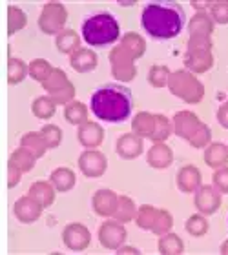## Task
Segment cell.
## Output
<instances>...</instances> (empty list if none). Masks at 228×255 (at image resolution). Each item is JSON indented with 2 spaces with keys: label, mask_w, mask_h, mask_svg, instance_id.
Listing matches in <instances>:
<instances>
[{
  "label": "cell",
  "mask_w": 228,
  "mask_h": 255,
  "mask_svg": "<svg viewBox=\"0 0 228 255\" xmlns=\"http://www.w3.org/2000/svg\"><path fill=\"white\" fill-rule=\"evenodd\" d=\"M186 15L177 2H152L143 9L141 24L144 31L157 40H170L183 31Z\"/></svg>",
  "instance_id": "obj_1"
},
{
  "label": "cell",
  "mask_w": 228,
  "mask_h": 255,
  "mask_svg": "<svg viewBox=\"0 0 228 255\" xmlns=\"http://www.w3.org/2000/svg\"><path fill=\"white\" fill-rule=\"evenodd\" d=\"M91 113L104 123H124L133 110L132 91L121 84H106L91 95Z\"/></svg>",
  "instance_id": "obj_2"
},
{
  "label": "cell",
  "mask_w": 228,
  "mask_h": 255,
  "mask_svg": "<svg viewBox=\"0 0 228 255\" xmlns=\"http://www.w3.org/2000/svg\"><path fill=\"white\" fill-rule=\"evenodd\" d=\"M121 37L119 20L112 13H97L82 22V38L93 48H106Z\"/></svg>",
  "instance_id": "obj_3"
},
{
  "label": "cell",
  "mask_w": 228,
  "mask_h": 255,
  "mask_svg": "<svg viewBox=\"0 0 228 255\" xmlns=\"http://www.w3.org/2000/svg\"><path fill=\"white\" fill-rule=\"evenodd\" d=\"M137 224L141 228L152 230L154 234L163 235L166 234L172 226V217L170 213L165 210H155L152 206H143L139 210Z\"/></svg>",
  "instance_id": "obj_4"
},
{
  "label": "cell",
  "mask_w": 228,
  "mask_h": 255,
  "mask_svg": "<svg viewBox=\"0 0 228 255\" xmlns=\"http://www.w3.org/2000/svg\"><path fill=\"white\" fill-rule=\"evenodd\" d=\"M170 90L174 95L183 97V101H186V102L190 101V99H188V91L186 90H190V93L194 95L196 102L201 101V97H203V86L199 84L192 75L185 73V71H177V73L172 75Z\"/></svg>",
  "instance_id": "obj_5"
},
{
  "label": "cell",
  "mask_w": 228,
  "mask_h": 255,
  "mask_svg": "<svg viewBox=\"0 0 228 255\" xmlns=\"http://www.w3.org/2000/svg\"><path fill=\"white\" fill-rule=\"evenodd\" d=\"M66 9H64V5L60 4H48L44 7L42 15H40V29L44 33H48V35H53V33H58L62 29L64 22H66Z\"/></svg>",
  "instance_id": "obj_6"
},
{
  "label": "cell",
  "mask_w": 228,
  "mask_h": 255,
  "mask_svg": "<svg viewBox=\"0 0 228 255\" xmlns=\"http://www.w3.org/2000/svg\"><path fill=\"white\" fill-rule=\"evenodd\" d=\"M62 239L69 250L82 252L90 246L91 235H90V232L86 230V226L75 223V224H68V226H66V230H64V234H62Z\"/></svg>",
  "instance_id": "obj_7"
},
{
  "label": "cell",
  "mask_w": 228,
  "mask_h": 255,
  "mask_svg": "<svg viewBox=\"0 0 228 255\" xmlns=\"http://www.w3.org/2000/svg\"><path fill=\"white\" fill-rule=\"evenodd\" d=\"M99 239H101L102 246H106V248H119V246L124 243L126 239V230L122 226L121 223H115V221H108L101 226L99 230Z\"/></svg>",
  "instance_id": "obj_8"
},
{
  "label": "cell",
  "mask_w": 228,
  "mask_h": 255,
  "mask_svg": "<svg viewBox=\"0 0 228 255\" xmlns=\"http://www.w3.org/2000/svg\"><path fill=\"white\" fill-rule=\"evenodd\" d=\"M80 170L84 171L86 177H101L106 171V157L99 151H84L79 160Z\"/></svg>",
  "instance_id": "obj_9"
},
{
  "label": "cell",
  "mask_w": 228,
  "mask_h": 255,
  "mask_svg": "<svg viewBox=\"0 0 228 255\" xmlns=\"http://www.w3.org/2000/svg\"><path fill=\"white\" fill-rule=\"evenodd\" d=\"M196 206L205 215H212L214 212H218V208L221 206L219 191L212 186H201L196 195Z\"/></svg>",
  "instance_id": "obj_10"
},
{
  "label": "cell",
  "mask_w": 228,
  "mask_h": 255,
  "mask_svg": "<svg viewBox=\"0 0 228 255\" xmlns=\"http://www.w3.org/2000/svg\"><path fill=\"white\" fill-rule=\"evenodd\" d=\"M40 212H42V204L35 201L33 197H22L15 206L16 217L20 219L22 223H31V221H37L38 215H40Z\"/></svg>",
  "instance_id": "obj_11"
},
{
  "label": "cell",
  "mask_w": 228,
  "mask_h": 255,
  "mask_svg": "<svg viewBox=\"0 0 228 255\" xmlns=\"http://www.w3.org/2000/svg\"><path fill=\"white\" fill-rule=\"evenodd\" d=\"M141 151H143V140L133 133L122 135L117 142V153L122 159H135L137 155H141Z\"/></svg>",
  "instance_id": "obj_12"
},
{
  "label": "cell",
  "mask_w": 228,
  "mask_h": 255,
  "mask_svg": "<svg viewBox=\"0 0 228 255\" xmlns=\"http://www.w3.org/2000/svg\"><path fill=\"white\" fill-rule=\"evenodd\" d=\"M117 206H119V199L110 190L97 191L95 197H93V208L101 215H113L117 212Z\"/></svg>",
  "instance_id": "obj_13"
},
{
  "label": "cell",
  "mask_w": 228,
  "mask_h": 255,
  "mask_svg": "<svg viewBox=\"0 0 228 255\" xmlns=\"http://www.w3.org/2000/svg\"><path fill=\"white\" fill-rule=\"evenodd\" d=\"M201 184V173L196 166H183L177 175V186L185 193H192Z\"/></svg>",
  "instance_id": "obj_14"
},
{
  "label": "cell",
  "mask_w": 228,
  "mask_h": 255,
  "mask_svg": "<svg viewBox=\"0 0 228 255\" xmlns=\"http://www.w3.org/2000/svg\"><path fill=\"white\" fill-rule=\"evenodd\" d=\"M104 131L102 128L95 123H84L82 128H79V140L80 144H84L88 148H97L102 142Z\"/></svg>",
  "instance_id": "obj_15"
},
{
  "label": "cell",
  "mask_w": 228,
  "mask_h": 255,
  "mask_svg": "<svg viewBox=\"0 0 228 255\" xmlns=\"http://www.w3.org/2000/svg\"><path fill=\"white\" fill-rule=\"evenodd\" d=\"M69 64L73 66L79 73H86V71H91L95 69L97 66V55L91 51V49H77L71 59H69Z\"/></svg>",
  "instance_id": "obj_16"
},
{
  "label": "cell",
  "mask_w": 228,
  "mask_h": 255,
  "mask_svg": "<svg viewBox=\"0 0 228 255\" xmlns=\"http://www.w3.org/2000/svg\"><path fill=\"white\" fill-rule=\"evenodd\" d=\"M148 162L154 168H166L172 164V149L163 142H157L154 148L150 149Z\"/></svg>",
  "instance_id": "obj_17"
},
{
  "label": "cell",
  "mask_w": 228,
  "mask_h": 255,
  "mask_svg": "<svg viewBox=\"0 0 228 255\" xmlns=\"http://www.w3.org/2000/svg\"><path fill=\"white\" fill-rule=\"evenodd\" d=\"M205 51V49H203ZM203 51H199V49H196V51H190L188 53V57H186V66L192 69V71H196V73H205L210 66H212V55H210V51L208 53H205L203 57H199V55L203 53Z\"/></svg>",
  "instance_id": "obj_18"
},
{
  "label": "cell",
  "mask_w": 228,
  "mask_h": 255,
  "mask_svg": "<svg viewBox=\"0 0 228 255\" xmlns=\"http://www.w3.org/2000/svg\"><path fill=\"white\" fill-rule=\"evenodd\" d=\"M51 184L58 191H69L75 186V173L69 168H57L51 173Z\"/></svg>",
  "instance_id": "obj_19"
},
{
  "label": "cell",
  "mask_w": 228,
  "mask_h": 255,
  "mask_svg": "<svg viewBox=\"0 0 228 255\" xmlns=\"http://www.w3.org/2000/svg\"><path fill=\"white\" fill-rule=\"evenodd\" d=\"M29 195L35 199L37 202H40L42 204V208H48L53 204V188L49 186L48 182H42V181H38L35 182L31 186V191H29Z\"/></svg>",
  "instance_id": "obj_20"
},
{
  "label": "cell",
  "mask_w": 228,
  "mask_h": 255,
  "mask_svg": "<svg viewBox=\"0 0 228 255\" xmlns=\"http://www.w3.org/2000/svg\"><path fill=\"white\" fill-rule=\"evenodd\" d=\"M205 160L212 168H221L228 162V148L223 144H212L205 153Z\"/></svg>",
  "instance_id": "obj_21"
},
{
  "label": "cell",
  "mask_w": 228,
  "mask_h": 255,
  "mask_svg": "<svg viewBox=\"0 0 228 255\" xmlns=\"http://www.w3.org/2000/svg\"><path fill=\"white\" fill-rule=\"evenodd\" d=\"M79 37L77 33L71 31V29H66L57 37V49L62 51V53H71L73 55L77 49H79Z\"/></svg>",
  "instance_id": "obj_22"
},
{
  "label": "cell",
  "mask_w": 228,
  "mask_h": 255,
  "mask_svg": "<svg viewBox=\"0 0 228 255\" xmlns=\"http://www.w3.org/2000/svg\"><path fill=\"white\" fill-rule=\"evenodd\" d=\"M133 129L139 133V135H144V137H152L155 131V115H150V113H139L135 121H133Z\"/></svg>",
  "instance_id": "obj_23"
},
{
  "label": "cell",
  "mask_w": 228,
  "mask_h": 255,
  "mask_svg": "<svg viewBox=\"0 0 228 255\" xmlns=\"http://www.w3.org/2000/svg\"><path fill=\"white\" fill-rule=\"evenodd\" d=\"M88 117V110L82 102H71L66 108V121L71 124H84Z\"/></svg>",
  "instance_id": "obj_24"
},
{
  "label": "cell",
  "mask_w": 228,
  "mask_h": 255,
  "mask_svg": "<svg viewBox=\"0 0 228 255\" xmlns=\"http://www.w3.org/2000/svg\"><path fill=\"white\" fill-rule=\"evenodd\" d=\"M55 104H57V102L48 99V97H40V99H37L35 104H33V113H35L38 119H51L55 115Z\"/></svg>",
  "instance_id": "obj_25"
},
{
  "label": "cell",
  "mask_w": 228,
  "mask_h": 255,
  "mask_svg": "<svg viewBox=\"0 0 228 255\" xmlns=\"http://www.w3.org/2000/svg\"><path fill=\"white\" fill-rule=\"evenodd\" d=\"M212 20L208 18L207 15H197L194 20H192V24H190V33H192V37L194 35H203V37H207V35H210L212 33Z\"/></svg>",
  "instance_id": "obj_26"
},
{
  "label": "cell",
  "mask_w": 228,
  "mask_h": 255,
  "mask_svg": "<svg viewBox=\"0 0 228 255\" xmlns=\"http://www.w3.org/2000/svg\"><path fill=\"white\" fill-rule=\"evenodd\" d=\"M122 46L130 51V55H133L135 59H139L144 51V42L143 38L139 37L137 33H128L124 35V40H122Z\"/></svg>",
  "instance_id": "obj_27"
},
{
  "label": "cell",
  "mask_w": 228,
  "mask_h": 255,
  "mask_svg": "<svg viewBox=\"0 0 228 255\" xmlns=\"http://www.w3.org/2000/svg\"><path fill=\"white\" fill-rule=\"evenodd\" d=\"M159 252L161 254H181L183 252V241L174 234L165 235L159 241Z\"/></svg>",
  "instance_id": "obj_28"
},
{
  "label": "cell",
  "mask_w": 228,
  "mask_h": 255,
  "mask_svg": "<svg viewBox=\"0 0 228 255\" xmlns=\"http://www.w3.org/2000/svg\"><path fill=\"white\" fill-rule=\"evenodd\" d=\"M22 144H24V146H29V148H35V157H40V155L46 151V148H48V144L44 140L42 133H27V135H24V138H22Z\"/></svg>",
  "instance_id": "obj_29"
},
{
  "label": "cell",
  "mask_w": 228,
  "mask_h": 255,
  "mask_svg": "<svg viewBox=\"0 0 228 255\" xmlns=\"http://www.w3.org/2000/svg\"><path fill=\"white\" fill-rule=\"evenodd\" d=\"M186 230L188 234H192L194 237H201L208 232V223L203 215H192L188 221H186Z\"/></svg>",
  "instance_id": "obj_30"
},
{
  "label": "cell",
  "mask_w": 228,
  "mask_h": 255,
  "mask_svg": "<svg viewBox=\"0 0 228 255\" xmlns=\"http://www.w3.org/2000/svg\"><path fill=\"white\" fill-rule=\"evenodd\" d=\"M133 215H135V208H133V202L128 199V197H121L119 199V206H117L115 217L121 221V223H128L132 221Z\"/></svg>",
  "instance_id": "obj_31"
},
{
  "label": "cell",
  "mask_w": 228,
  "mask_h": 255,
  "mask_svg": "<svg viewBox=\"0 0 228 255\" xmlns=\"http://www.w3.org/2000/svg\"><path fill=\"white\" fill-rule=\"evenodd\" d=\"M168 75H170V71H168L166 66H154L148 73L150 84L155 86V88H163L166 84V80H168Z\"/></svg>",
  "instance_id": "obj_32"
},
{
  "label": "cell",
  "mask_w": 228,
  "mask_h": 255,
  "mask_svg": "<svg viewBox=\"0 0 228 255\" xmlns=\"http://www.w3.org/2000/svg\"><path fill=\"white\" fill-rule=\"evenodd\" d=\"M170 135V123H168V119L166 117H161V115H155V131L152 135L155 142H161V140H165L166 137Z\"/></svg>",
  "instance_id": "obj_33"
},
{
  "label": "cell",
  "mask_w": 228,
  "mask_h": 255,
  "mask_svg": "<svg viewBox=\"0 0 228 255\" xmlns=\"http://www.w3.org/2000/svg\"><path fill=\"white\" fill-rule=\"evenodd\" d=\"M29 71H31V77H35L37 80H44V82H46L49 75L53 73V68H51L46 60H35V62L31 64V69H29Z\"/></svg>",
  "instance_id": "obj_34"
},
{
  "label": "cell",
  "mask_w": 228,
  "mask_h": 255,
  "mask_svg": "<svg viewBox=\"0 0 228 255\" xmlns=\"http://www.w3.org/2000/svg\"><path fill=\"white\" fill-rule=\"evenodd\" d=\"M40 133H42V137H44V140H46V144H48V148H57L58 144H60V140H62V131H60L57 126H53V124L46 126Z\"/></svg>",
  "instance_id": "obj_35"
},
{
  "label": "cell",
  "mask_w": 228,
  "mask_h": 255,
  "mask_svg": "<svg viewBox=\"0 0 228 255\" xmlns=\"http://www.w3.org/2000/svg\"><path fill=\"white\" fill-rule=\"evenodd\" d=\"M24 75H26V66H24L20 60L11 59L9 60V82L11 84L20 82V80L24 79Z\"/></svg>",
  "instance_id": "obj_36"
},
{
  "label": "cell",
  "mask_w": 228,
  "mask_h": 255,
  "mask_svg": "<svg viewBox=\"0 0 228 255\" xmlns=\"http://www.w3.org/2000/svg\"><path fill=\"white\" fill-rule=\"evenodd\" d=\"M24 22H26V16H24V13H22L18 7H9V33L16 31V29H20L22 26H24Z\"/></svg>",
  "instance_id": "obj_37"
},
{
  "label": "cell",
  "mask_w": 228,
  "mask_h": 255,
  "mask_svg": "<svg viewBox=\"0 0 228 255\" xmlns=\"http://www.w3.org/2000/svg\"><path fill=\"white\" fill-rule=\"evenodd\" d=\"M214 184L219 191L228 193V168H221L214 173Z\"/></svg>",
  "instance_id": "obj_38"
},
{
  "label": "cell",
  "mask_w": 228,
  "mask_h": 255,
  "mask_svg": "<svg viewBox=\"0 0 228 255\" xmlns=\"http://www.w3.org/2000/svg\"><path fill=\"white\" fill-rule=\"evenodd\" d=\"M212 13L214 18L221 24H227L228 22V2H218V4L212 5Z\"/></svg>",
  "instance_id": "obj_39"
},
{
  "label": "cell",
  "mask_w": 228,
  "mask_h": 255,
  "mask_svg": "<svg viewBox=\"0 0 228 255\" xmlns=\"http://www.w3.org/2000/svg\"><path fill=\"white\" fill-rule=\"evenodd\" d=\"M218 121L228 129V104L221 106V110H219V113H218Z\"/></svg>",
  "instance_id": "obj_40"
},
{
  "label": "cell",
  "mask_w": 228,
  "mask_h": 255,
  "mask_svg": "<svg viewBox=\"0 0 228 255\" xmlns=\"http://www.w3.org/2000/svg\"><path fill=\"white\" fill-rule=\"evenodd\" d=\"M221 252H223V254H228V241L223 245V248H221Z\"/></svg>",
  "instance_id": "obj_41"
}]
</instances>
